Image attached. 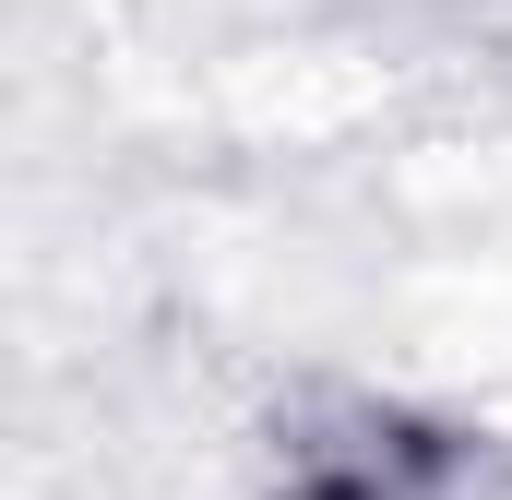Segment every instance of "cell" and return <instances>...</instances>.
Listing matches in <instances>:
<instances>
[{
	"mask_svg": "<svg viewBox=\"0 0 512 500\" xmlns=\"http://www.w3.org/2000/svg\"><path fill=\"white\" fill-rule=\"evenodd\" d=\"M274 500H489V453L465 429L358 405V417L286 441V489Z\"/></svg>",
	"mask_w": 512,
	"mask_h": 500,
	"instance_id": "obj_1",
	"label": "cell"
}]
</instances>
